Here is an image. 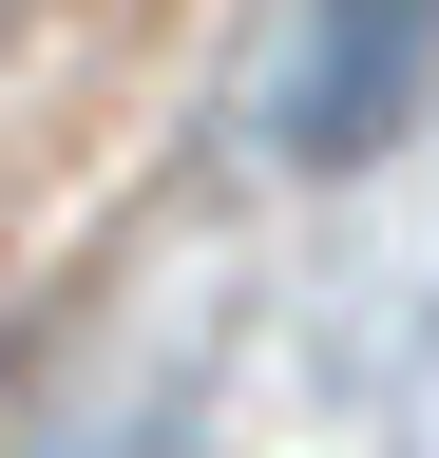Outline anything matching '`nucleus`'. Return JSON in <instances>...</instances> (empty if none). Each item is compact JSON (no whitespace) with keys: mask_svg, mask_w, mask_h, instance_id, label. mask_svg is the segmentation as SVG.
Instances as JSON below:
<instances>
[{"mask_svg":"<svg viewBox=\"0 0 439 458\" xmlns=\"http://www.w3.org/2000/svg\"><path fill=\"white\" fill-rule=\"evenodd\" d=\"M0 20H20V0H0Z\"/></svg>","mask_w":439,"mask_h":458,"instance_id":"2","label":"nucleus"},{"mask_svg":"<svg viewBox=\"0 0 439 458\" xmlns=\"http://www.w3.org/2000/svg\"><path fill=\"white\" fill-rule=\"evenodd\" d=\"M420 57H439V0H306V38H287V153L363 172L420 114Z\"/></svg>","mask_w":439,"mask_h":458,"instance_id":"1","label":"nucleus"}]
</instances>
